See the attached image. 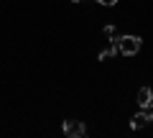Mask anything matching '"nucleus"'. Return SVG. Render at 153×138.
I'll list each match as a JSON object with an SVG mask.
<instances>
[{"label": "nucleus", "mask_w": 153, "mask_h": 138, "mask_svg": "<svg viewBox=\"0 0 153 138\" xmlns=\"http://www.w3.org/2000/svg\"><path fill=\"white\" fill-rule=\"evenodd\" d=\"M140 36H120L117 39V49H120V54L125 56H135L138 51H140Z\"/></svg>", "instance_id": "f257e3e1"}, {"label": "nucleus", "mask_w": 153, "mask_h": 138, "mask_svg": "<svg viewBox=\"0 0 153 138\" xmlns=\"http://www.w3.org/2000/svg\"><path fill=\"white\" fill-rule=\"evenodd\" d=\"M64 136L82 138V136H87V128H84V123H79V120H64Z\"/></svg>", "instance_id": "f03ea898"}, {"label": "nucleus", "mask_w": 153, "mask_h": 138, "mask_svg": "<svg viewBox=\"0 0 153 138\" xmlns=\"http://www.w3.org/2000/svg\"><path fill=\"white\" fill-rule=\"evenodd\" d=\"M138 105H140V110H151L153 107V90L151 87L138 90Z\"/></svg>", "instance_id": "7ed1b4c3"}, {"label": "nucleus", "mask_w": 153, "mask_h": 138, "mask_svg": "<svg viewBox=\"0 0 153 138\" xmlns=\"http://www.w3.org/2000/svg\"><path fill=\"white\" fill-rule=\"evenodd\" d=\"M151 120H153V113L151 110H140L138 115L130 118V128H133V131H140V128L146 125V123H151Z\"/></svg>", "instance_id": "20e7f679"}, {"label": "nucleus", "mask_w": 153, "mask_h": 138, "mask_svg": "<svg viewBox=\"0 0 153 138\" xmlns=\"http://www.w3.org/2000/svg\"><path fill=\"white\" fill-rule=\"evenodd\" d=\"M117 51H120V49H117V41H115V44H110V49L100 51V61H107L110 56H115V54H117Z\"/></svg>", "instance_id": "39448f33"}, {"label": "nucleus", "mask_w": 153, "mask_h": 138, "mask_svg": "<svg viewBox=\"0 0 153 138\" xmlns=\"http://www.w3.org/2000/svg\"><path fill=\"white\" fill-rule=\"evenodd\" d=\"M105 36L110 39V44H115V41L120 39V36H117V31H115V26H105Z\"/></svg>", "instance_id": "423d86ee"}, {"label": "nucleus", "mask_w": 153, "mask_h": 138, "mask_svg": "<svg viewBox=\"0 0 153 138\" xmlns=\"http://www.w3.org/2000/svg\"><path fill=\"white\" fill-rule=\"evenodd\" d=\"M100 5H115V3H117V0H97Z\"/></svg>", "instance_id": "0eeeda50"}, {"label": "nucleus", "mask_w": 153, "mask_h": 138, "mask_svg": "<svg viewBox=\"0 0 153 138\" xmlns=\"http://www.w3.org/2000/svg\"><path fill=\"white\" fill-rule=\"evenodd\" d=\"M71 3H82V0H71Z\"/></svg>", "instance_id": "6e6552de"}]
</instances>
